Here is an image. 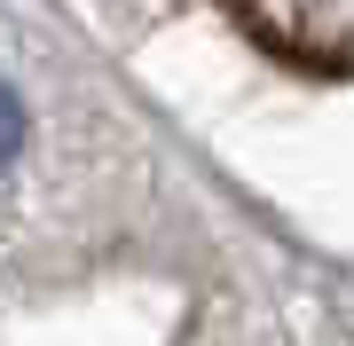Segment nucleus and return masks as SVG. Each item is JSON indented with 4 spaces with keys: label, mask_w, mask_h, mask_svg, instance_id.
I'll list each match as a JSON object with an SVG mask.
<instances>
[{
    "label": "nucleus",
    "mask_w": 354,
    "mask_h": 346,
    "mask_svg": "<svg viewBox=\"0 0 354 346\" xmlns=\"http://www.w3.org/2000/svg\"><path fill=\"white\" fill-rule=\"evenodd\" d=\"M24 134H32V118H24V103H16V87L0 79V166H16V150H24Z\"/></svg>",
    "instance_id": "f257e3e1"
}]
</instances>
